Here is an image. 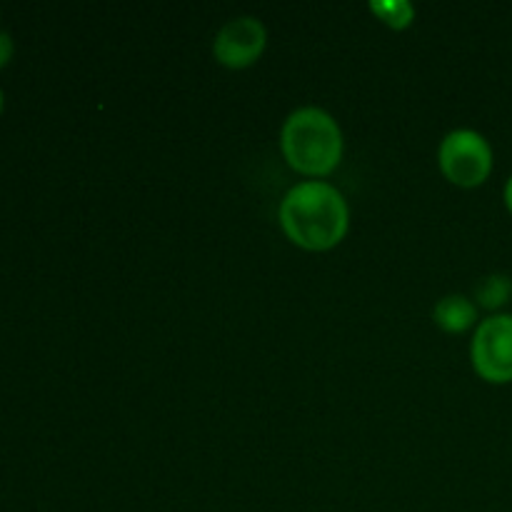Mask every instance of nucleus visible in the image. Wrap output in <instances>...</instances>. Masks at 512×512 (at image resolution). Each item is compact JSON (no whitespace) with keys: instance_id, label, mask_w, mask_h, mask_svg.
I'll use <instances>...</instances> for the list:
<instances>
[{"instance_id":"1","label":"nucleus","mask_w":512,"mask_h":512,"mask_svg":"<svg viewBox=\"0 0 512 512\" xmlns=\"http://www.w3.org/2000/svg\"><path fill=\"white\" fill-rule=\"evenodd\" d=\"M278 220L293 245L308 253H328L348 235L350 208L333 183L303 180L283 195Z\"/></svg>"},{"instance_id":"2","label":"nucleus","mask_w":512,"mask_h":512,"mask_svg":"<svg viewBox=\"0 0 512 512\" xmlns=\"http://www.w3.org/2000/svg\"><path fill=\"white\" fill-rule=\"evenodd\" d=\"M280 150L295 173L310 180L328 178L343 160V130L328 110L305 105L285 118L280 128Z\"/></svg>"},{"instance_id":"3","label":"nucleus","mask_w":512,"mask_h":512,"mask_svg":"<svg viewBox=\"0 0 512 512\" xmlns=\"http://www.w3.org/2000/svg\"><path fill=\"white\" fill-rule=\"evenodd\" d=\"M438 168L450 185L463 190L488 183L495 168V153L490 140L473 128H455L440 140Z\"/></svg>"},{"instance_id":"4","label":"nucleus","mask_w":512,"mask_h":512,"mask_svg":"<svg viewBox=\"0 0 512 512\" xmlns=\"http://www.w3.org/2000/svg\"><path fill=\"white\" fill-rule=\"evenodd\" d=\"M470 363L485 383H512V313H495L480 320L470 340Z\"/></svg>"},{"instance_id":"5","label":"nucleus","mask_w":512,"mask_h":512,"mask_svg":"<svg viewBox=\"0 0 512 512\" xmlns=\"http://www.w3.org/2000/svg\"><path fill=\"white\" fill-rule=\"evenodd\" d=\"M265 48H268V30L263 20L253 15H240L218 30L213 40V58L223 68L243 70L258 63Z\"/></svg>"},{"instance_id":"6","label":"nucleus","mask_w":512,"mask_h":512,"mask_svg":"<svg viewBox=\"0 0 512 512\" xmlns=\"http://www.w3.org/2000/svg\"><path fill=\"white\" fill-rule=\"evenodd\" d=\"M480 308L468 295H445L435 303L433 320L443 333L463 335L468 330H475L480 323Z\"/></svg>"},{"instance_id":"7","label":"nucleus","mask_w":512,"mask_h":512,"mask_svg":"<svg viewBox=\"0 0 512 512\" xmlns=\"http://www.w3.org/2000/svg\"><path fill=\"white\" fill-rule=\"evenodd\" d=\"M475 305L488 313H500L512 300V278L505 273H490L475 285Z\"/></svg>"},{"instance_id":"8","label":"nucleus","mask_w":512,"mask_h":512,"mask_svg":"<svg viewBox=\"0 0 512 512\" xmlns=\"http://www.w3.org/2000/svg\"><path fill=\"white\" fill-rule=\"evenodd\" d=\"M368 8L390 30H408L415 23V5L410 0H370Z\"/></svg>"},{"instance_id":"9","label":"nucleus","mask_w":512,"mask_h":512,"mask_svg":"<svg viewBox=\"0 0 512 512\" xmlns=\"http://www.w3.org/2000/svg\"><path fill=\"white\" fill-rule=\"evenodd\" d=\"M13 55H15V40L8 30H0V70L8 68L13 63Z\"/></svg>"},{"instance_id":"10","label":"nucleus","mask_w":512,"mask_h":512,"mask_svg":"<svg viewBox=\"0 0 512 512\" xmlns=\"http://www.w3.org/2000/svg\"><path fill=\"white\" fill-rule=\"evenodd\" d=\"M503 200H505V208H508V213L512 215V175L508 180H505V188H503Z\"/></svg>"},{"instance_id":"11","label":"nucleus","mask_w":512,"mask_h":512,"mask_svg":"<svg viewBox=\"0 0 512 512\" xmlns=\"http://www.w3.org/2000/svg\"><path fill=\"white\" fill-rule=\"evenodd\" d=\"M3 110H5V93L3 88H0V115H3Z\"/></svg>"}]
</instances>
